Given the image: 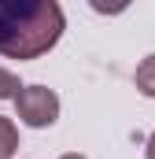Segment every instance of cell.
Returning a JSON list of instances; mask_svg holds the SVG:
<instances>
[{
    "label": "cell",
    "instance_id": "5b68a950",
    "mask_svg": "<svg viewBox=\"0 0 155 159\" xmlns=\"http://www.w3.org/2000/svg\"><path fill=\"white\" fill-rule=\"evenodd\" d=\"M129 4H133V0H89V7L100 11V15H122Z\"/></svg>",
    "mask_w": 155,
    "mask_h": 159
},
{
    "label": "cell",
    "instance_id": "3957f363",
    "mask_svg": "<svg viewBox=\"0 0 155 159\" xmlns=\"http://www.w3.org/2000/svg\"><path fill=\"white\" fill-rule=\"evenodd\" d=\"M15 148H19V129H15V122H11V119L0 115V159H11V156H15Z\"/></svg>",
    "mask_w": 155,
    "mask_h": 159
},
{
    "label": "cell",
    "instance_id": "52a82bcc",
    "mask_svg": "<svg viewBox=\"0 0 155 159\" xmlns=\"http://www.w3.org/2000/svg\"><path fill=\"white\" fill-rule=\"evenodd\" d=\"M144 156H148V159H155V133L148 137V148H144Z\"/></svg>",
    "mask_w": 155,
    "mask_h": 159
},
{
    "label": "cell",
    "instance_id": "6da1fadb",
    "mask_svg": "<svg viewBox=\"0 0 155 159\" xmlns=\"http://www.w3.org/2000/svg\"><path fill=\"white\" fill-rule=\"evenodd\" d=\"M67 30L59 0H0V56L41 59Z\"/></svg>",
    "mask_w": 155,
    "mask_h": 159
},
{
    "label": "cell",
    "instance_id": "ba28073f",
    "mask_svg": "<svg viewBox=\"0 0 155 159\" xmlns=\"http://www.w3.org/2000/svg\"><path fill=\"white\" fill-rule=\"evenodd\" d=\"M59 159H85V156H78V152H70V156H59Z\"/></svg>",
    "mask_w": 155,
    "mask_h": 159
},
{
    "label": "cell",
    "instance_id": "7a4b0ae2",
    "mask_svg": "<svg viewBox=\"0 0 155 159\" xmlns=\"http://www.w3.org/2000/svg\"><path fill=\"white\" fill-rule=\"evenodd\" d=\"M15 107H19V119L33 129H44L59 119V96L44 85H26L15 93Z\"/></svg>",
    "mask_w": 155,
    "mask_h": 159
},
{
    "label": "cell",
    "instance_id": "277c9868",
    "mask_svg": "<svg viewBox=\"0 0 155 159\" xmlns=\"http://www.w3.org/2000/svg\"><path fill=\"white\" fill-rule=\"evenodd\" d=\"M137 89L155 100V56H148V59L137 67Z\"/></svg>",
    "mask_w": 155,
    "mask_h": 159
},
{
    "label": "cell",
    "instance_id": "8992f818",
    "mask_svg": "<svg viewBox=\"0 0 155 159\" xmlns=\"http://www.w3.org/2000/svg\"><path fill=\"white\" fill-rule=\"evenodd\" d=\"M22 85H19V78L11 74V70H4L0 67V100H15V93H19Z\"/></svg>",
    "mask_w": 155,
    "mask_h": 159
}]
</instances>
